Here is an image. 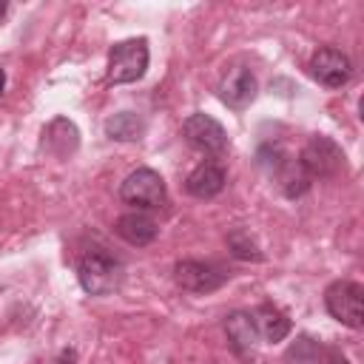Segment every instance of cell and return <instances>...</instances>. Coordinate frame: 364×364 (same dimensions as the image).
<instances>
[{
    "label": "cell",
    "instance_id": "obj_13",
    "mask_svg": "<svg viewBox=\"0 0 364 364\" xmlns=\"http://www.w3.org/2000/svg\"><path fill=\"white\" fill-rule=\"evenodd\" d=\"M225 333H228V338H230V344H233L236 353H250L253 344H256V336H259L256 333V324H253V316L250 313H242V310H236V313L228 316Z\"/></svg>",
    "mask_w": 364,
    "mask_h": 364
},
{
    "label": "cell",
    "instance_id": "obj_7",
    "mask_svg": "<svg viewBox=\"0 0 364 364\" xmlns=\"http://www.w3.org/2000/svg\"><path fill=\"white\" fill-rule=\"evenodd\" d=\"M310 74L316 82L327 88H341L353 80V63L341 48L324 46L310 57Z\"/></svg>",
    "mask_w": 364,
    "mask_h": 364
},
{
    "label": "cell",
    "instance_id": "obj_8",
    "mask_svg": "<svg viewBox=\"0 0 364 364\" xmlns=\"http://www.w3.org/2000/svg\"><path fill=\"white\" fill-rule=\"evenodd\" d=\"M173 279L179 287L191 290V293H213L228 282V273L210 262H196V259H185L176 262L173 267Z\"/></svg>",
    "mask_w": 364,
    "mask_h": 364
},
{
    "label": "cell",
    "instance_id": "obj_3",
    "mask_svg": "<svg viewBox=\"0 0 364 364\" xmlns=\"http://www.w3.org/2000/svg\"><path fill=\"white\" fill-rule=\"evenodd\" d=\"M324 304L336 321H341L353 330H358L364 324V287L358 282H350V279L333 282L324 290Z\"/></svg>",
    "mask_w": 364,
    "mask_h": 364
},
{
    "label": "cell",
    "instance_id": "obj_5",
    "mask_svg": "<svg viewBox=\"0 0 364 364\" xmlns=\"http://www.w3.org/2000/svg\"><path fill=\"white\" fill-rule=\"evenodd\" d=\"M299 165H301V171L307 176H333V173H338L344 168V154L330 136L316 134L301 148Z\"/></svg>",
    "mask_w": 364,
    "mask_h": 364
},
{
    "label": "cell",
    "instance_id": "obj_15",
    "mask_svg": "<svg viewBox=\"0 0 364 364\" xmlns=\"http://www.w3.org/2000/svg\"><path fill=\"white\" fill-rule=\"evenodd\" d=\"M228 247H230V253L236 256V259H245V262H259L262 259V250H259V245L253 242V236L247 233V230H233V233H228Z\"/></svg>",
    "mask_w": 364,
    "mask_h": 364
},
{
    "label": "cell",
    "instance_id": "obj_17",
    "mask_svg": "<svg viewBox=\"0 0 364 364\" xmlns=\"http://www.w3.org/2000/svg\"><path fill=\"white\" fill-rule=\"evenodd\" d=\"M3 88H6V71L0 68V94H3Z\"/></svg>",
    "mask_w": 364,
    "mask_h": 364
},
{
    "label": "cell",
    "instance_id": "obj_12",
    "mask_svg": "<svg viewBox=\"0 0 364 364\" xmlns=\"http://www.w3.org/2000/svg\"><path fill=\"white\" fill-rule=\"evenodd\" d=\"M253 324H256V333L264 338V341H282L287 333H290V318L279 310V307H273V304H262L256 313H253Z\"/></svg>",
    "mask_w": 364,
    "mask_h": 364
},
{
    "label": "cell",
    "instance_id": "obj_11",
    "mask_svg": "<svg viewBox=\"0 0 364 364\" xmlns=\"http://www.w3.org/2000/svg\"><path fill=\"white\" fill-rule=\"evenodd\" d=\"M114 230H117L119 239H125V242L134 245V247H145V245H151V242L156 239V233H159L156 222H154L148 213H139V210L122 213V216L117 219Z\"/></svg>",
    "mask_w": 364,
    "mask_h": 364
},
{
    "label": "cell",
    "instance_id": "obj_2",
    "mask_svg": "<svg viewBox=\"0 0 364 364\" xmlns=\"http://www.w3.org/2000/svg\"><path fill=\"white\" fill-rule=\"evenodd\" d=\"M145 68H148V40L145 37L122 40L108 54V82H114V85L142 80Z\"/></svg>",
    "mask_w": 364,
    "mask_h": 364
},
{
    "label": "cell",
    "instance_id": "obj_19",
    "mask_svg": "<svg viewBox=\"0 0 364 364\" xmlns=\"http://www.w3.org/2000/svg\"><path fill=\"white\" fill-rule=\"evenodd\" d=\"M330 364H350V361H347V358H333Z\"/></svg>",
    "mask_w": 364,
    "mask_h": 364
},
{
    "label": "cell",
    "instance_id": "obj_6",
    "mask_svg": "<svg viewBox=\"0 0 364 364\" xmlns=\"http://www.w3.org/2000/svg\"><path fill=\"white\" fill-rule=\"evenodd\" d=\"M182 136L188 139L191 148L210 156H219L228 151V134L210 114H191L182 122Z\"/></svg>",
    "mask_w": 364,
    "mask_h": 364
},
{
    "label": "cell",
    "instance_id": "obj_4",
    "mask_svg": "<svg viewBox=\"0 0 364 364\" xmlns=\"http://www.w3.org/2000/svg\"><path fill=\"white\" fill-rule=\"evenodd\" d=\"M119 196L122 202L134 205V208H142V210H156L165 205L168 199V191H165V182L156 171L151 168H136L134 173L125 176V182L119 185Z\"/></svg>",
    "mask_w": 364,
    "mask_h": 364
},
{
    "label": "cell",
    "instance_id": "obj_9",
    "mask_svg": "<svg viewBox=\"0 0 364 364\" xmlns=\"http://www.w3.org/2000/svg\"><path fill=\"white\" fill-rule=\"evenodd\" d=\"M256 88H259L256 74L250 71V65H242V63H239V65L228 68V74L222 77V82H219V100H222L228 108L242 111L245 105L253 102Z\"/></svg>",
    "mask_w": 364,
    "mask_h": 364
},
{
    "label": "cell",
    "instance_id": "obj_14",
    "mask_svg": "<svg viewBox=\"0 0 364 364\" xmlns=\"http://www.w3.org/2000/svg\"><path fill=\"white\" fill-rule=\"evenodd\" d=\"M105 134L111 139H117V142H136L145 134V119L139 114L119 111V114H114V117L105 119Z\"/></svg>",
    "mask_w": 364,
    "mask_h": 364
},
{
    "label": "cell",
    "instance_id": "obj_10",
    "mask_svg": "<svg viewBox=\"0 0 364 364\" xmlns=\"http://www.w3.org/2000/svg\"><path fill=\"white\" fill-rule=\"evenodd\" d=\"M225 182H228V173L219 162H202L188 173L185 191L196 199H213L216 193H222Z\"/></svg>",
    "mask_w": 364,
    "mask_h": 364
},
{
    "label": "cell",
    "instance_id": "obj_18",
    "mask_svg": "<svg viewBox=\"0 0 364 364\" xmlns=\"http://www.w3.org/2000/svg\"><path fill=\"white\" fill-rule=\"evenodd\" d=\"M6 11H9V3H0V17H3Z\"/></svg>",
    "mask_w": 364,
    "mask_h": 364
},
{
    "label": "cell",
    "instance_id": "obj_16",
    "mask_svg": "<svg viewBox=\"0 0 364 364\" xmlns=\"http://www.w3.org/2000/svg\"><path fill=\"white\" fill-rule=\"evenodd\" d=\"M279 179H282V188H284V193H287L290 199L301 196V193L310 188V176L301 171V165H299V162H287V165H284V171L279 173Z\"/></svg>",
    "mask_w": 364,
    "mask_h": 364
},
{
    "label": "cell",
    "instance_id": "obj_1",
    "mask_svg": "<svg viewBox=\"0 0 364 364\" xmlns=\"http://www.w3.org/2000/svg\"><path fill=\"white\" fill-rule=\"evenodd\" d=\"M122 276H125V267L117 256L105 253V250H91L80 259V267H77V279H80V287L88 293V296H108L114 293L119 284H122Z\"/></svg>",
    "mask_w": 364,
    "mask_h": 364
}]
</instances>
